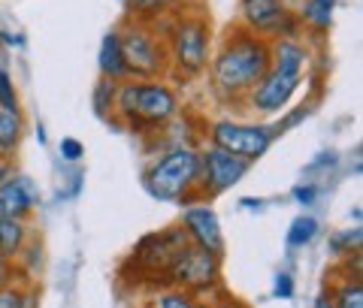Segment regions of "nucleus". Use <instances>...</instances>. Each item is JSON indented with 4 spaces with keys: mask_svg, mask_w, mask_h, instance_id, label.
<instances>
[{
    "mask_svg": "<svg viewBox=\"0 0 363 308\" xmlns=\"http://www.w3.org/2000/svg\"><path fill=\"white\" fill-rule=\"evenodd\" d=\"M272 293H276V300H291V296H294V278L288 275V272H279V275H276Z\"/></svg>",
    "mask_w": 363,
    "mask_h": 308,
    "instance_id": "cd10ccee",
    "label": "nucleus"
},
{
    "mask_svg": "<svg viewBox=\"0 0 363 308\" xmlns=\"http://www.w3.org/2000/svg\"><path fill=\"white\" fill-rule=\"evenodd\" d=\"M269 70V42L248 30L227 33L209 58V85L227 103H240Z\"/></svg>",
    "mask_w": 363,
    "mask_h": 308,
    "instance_id": "f257e3e1",
    "label": "nucleus"
},
{
    "mask_svg": "<svg viewBox=\"0 0 363 308\" xmlns=\"http://www.w3.org/2000/svg\"><path fill=\"white\" fill-rule=\"evenodd\" d=\"M191 242L182 227H173V230H161V233H152L145 236L140 245L133 251V263L140 266L145 275L152 281L161 278L169 284V272H173L176 260L182 257V251H185Z\"/></svg>",
    "mask_w": 363,
    "mask_h": 308,
    "instance_id": "423d86ee",
    "label": "nucleus"
},
{
    "mask_svg": "<svg viewBox=\"0 0 363 308\" xmlns=\"http://www.w3.org/2000/svg\"><path fill=\"white\" fill-rule=\"evenodd\" d=\"M197 185H200V152H194L188 145L169 148L145 173V190L155 200H164V203L191 205V197L200 193Z\"/></svg>",
    "mask_w": 363,
    "mask_h": 308,
    "instance_id": "7ed1b4c3",
    "label": "nucleus"
},
{
    "mask_svg": "<svg viewBox=\"0 0 363 308\" xmlns=\"http://www.w3.org/2000/svg\"><path fill=\"white\" fill-rule=\"evenodd\" d=\"M240 21L242 30L255 37H291L297 40L300 18L291 13L285 0H240Z\"/></svg>",
    "mask_w": 363,
    "mask_h": 308,
    "instance_id": "0eeeda50",
    "label": "nucleus"
},
{
    "mask_svg": "<svg viewBox=\"0 0 363 308\" xmlns=\"http://www.w3.org/2000/svg\"><path fill=\"white\" fill-rule=\"evenodd\" d=\"M300 85H303V76L269 67L264 73V79L252 88V94L245 97V103H248V109L260 112V115H276V112H281L294 100Z\"/></svg>",
    "mask_w": 363,
    "mask_h": 308,
    "instance_id": "9b49d317",
    "label": "nucleus"
},
{
    "mask_svg": "<svg viewBox=\"0 0 363 308\" xmlns=\"http://www.w3.org/2000/svg\"><path fill=\"white\" fill-rule=\"evenodd\" d=\"M315 236H318V221L309 218V215H300V218H294V224L288 227V248L291 251H300L306 245H312L315 242Z\"/></svg>",
    "mask_w": 363,
    "mask_h": 308,
    "instance_id": "aec40b11",
    "label": "nucleus"
},
{
    "mask_svg": "<svg viewBox=\"0 0 363 308\" xmlns=\"http://www.w3.org/2000/svg\"><path fill=\"white\" fill-rule=\"evenodd\" d=\"M37 203H40V190L33 188L28 176L9 173L6 178H0V218L25 221L37 209Z\"/></svg>",
    "mask_w": 363,
    "mask_h": 308,
    "instance_id": "ddd939ff",
    "label": "nucleus"
},
{
    "mask_svg": "<svg viewBox=\"0 0 363 308\" xmlns=\"http://www.w3.org/2000/svg\"><path fill=\"white\" fill-rule=\"evenodd\" d=\"M291 197L297 200L300 205H312V203L318 200V188H315V185H297V188L291 190Z\"/></svg>",
    "mask_w": 363,
    "mask_h": 308,
    "instance_id": "c85d7f7f",
    "label": "nucleus"
},
{
    "mask_svg": "<svg viewBox=\"0 0 363 308\" xmlns=\"http://www.w3.org/2000/svg\"><path fill=\"white\" fill-rule=\"evenodd\" d=\"M330 296H333V305H336V308H363V287H360V278H345Z\"/></svg>",
    "mask_w": 363,
    "mask_h": 308,
    "instance_id": "4be33fe9",
    "label": "nucleus"
},
{
    "mask_svg": "<svg viewBox=\"0 0 363 308\" xmlns=\"http://www.w3.org/2000/svg\"><path fill=\"white\" fill-rule=\"evenodd\" d=\"M155 308H197L194 300H191V293L185 290H164V293H157V300H155Z\"/></svg>",
    "mask_w": 363,
    "mask_h": 308,
    "instance_id": "393cba45",
    "label": "nucleus"
},
{
    "mask_svg": "<svg viewBox=\"0 0 363 308\" xmlns=\"http://www.w3.org/2000/svg\"><path fill=\"white\" fill-rule=\"evenodd\" d=\"M248 166L252 164L242 161V157L227 154L221 148L209 145L206 152L200 154V185L197 188H200L203 197H218V193L240 185L248 173Z\"/></svg>",
    "mask_w": 363,
    "mask_h": 308,
    "instance_id": "9d476101",
    "label": "nucleus"
},
{
    "mask_svg": "<svg viewBox=\"0 0 363 308\" xmlns=\"http://www.w3.org/2000/svg\"><path fill=\"white\" fill-rule=\"evenodd\" d=\"M100 76L109 82H128V70H124V58H121V42H118V30H109L104 42H100Z\"/></svg>",
    "mask_w": 363,
    "mask_h": 308,
    "instance_id": "2eb2a0df",
    "label": "nucleus"
},
{
    "mask_svg": "<svg viewBox=\"0 0 363 308\" xmlns=\"http://www.w3.org/2000/svg\"><path fill=\"white\" fill-rule=\"evenodd\" d=\"M118 42H121V58H124L128 79H136V82H157L161 76H167V70H169L167 42L157 37L149 25L128 21V25L118 30Z\"/></svg>",
    "mask_w": 363,
    "mask_h": 308,
    "instance_id": "20e7f679",
    "label": "nucleus"
},
{
    "mask_svg": "<svg viewBox=\"0 0 363 308\" xmlns=\"http://www.w3.org/2000/svg\"><path fill=\"white\" fill-rule=\"evenodd\" d=\"M179 94L167 82H118L116 112L128 130H157L179 115Z\"/></svg>",
    "mask_w": 363,
    "mask_h": 308,
    "instance_id": "f03ea898",
    "label": "nucleus"
},
{
    "mask_svg": "<svg viewBox=\"0 0 363 308\" xmlns=\"http://www.w3.org/2000/svg\"><path fill=\"white\" fill-rule=\"evenodd\" d=\"M0 308H33V293L21 284H6L0 287Z\"/></svg>",
    "mask_w": 363,
    "mask_h": 308,
    "instance_id": "5701e85b",
    "label": "nucleus"
},
{
    "mask_svg": "<svg viewBox=\"0 0 363 308\" xmlns=\"http://www.w3.org/2000/svg\"><path fill=\"white\" fill-rule=\"evenodd\" d=\"M167 58L169 67L185 79H197L209 67V18L203 16H179V21L169 30Z\"/></svg>",
    "mask_w": 363,
    "mask_h": 308,
    "instance_id": "39448f33",
    "label": "nucleus"
},
{
    "mask_svg": "<svg viewBox=\"0 0 363 308\" xmlns=\"http://www.w3.org/2000/svg\"><path fill=\"white\" fill-rule=\"evenodd\" d=\"M116 94H118V82L100 79L94 85V112L100 118H112V112H116Z\"/></svg>",
    "mask_w": 363,
    "mask_h": 308,
    "instance_id": "412c9836",
    "label": "nucleus"
},
{
    "mask_svg": "<svg viewBox=\"0 0 363 308\" xmlns=\"http://www.w3.org/2000/svg\"><path fill=\"white\" fill-rule=\"evenodd\" d=\"M269 67H276V70H285V73L303 76V70L309 67V49H306L300 40L279 37L276 42L269 45Z\"/></svg>",
    "mask_w": 363,
    "mask_h": 308,
    "instance_id": "4468645a",
    "label": "nucleus"
},
{
    "mask_svg": "<svg viewBox=\"0 0 363 308\" xmlns=\"http://www.w3.org/2000/svg\"><path fill=\"white\" fill-rule=\"evenodd\" d=\"M309 112H312L309 106H303V109H294V112H291V115H288L285 121H281V124H279V127H276V130H269V133H272V139H276V136H279V133H285L288 127H294V124H297V121H303L306 115H309Z\"/></svg>",
    "mask_w": 363,
    "mask_h": 308,
    "instance_id": "c756f323",
    "label": "nucleus"
},
{
    "mask_svg": "<svg viewBox=\"0 0 363 308\" xmlns=\"http://www.w3.org/2000/svg\"><path fill=\"white\" fill-rule=\"evenodd\" d=\"M0 106L9 109V112H21L16 85H13V76H9V70H6L4 64H0Z\"/></svg>",
    "mask_w": 363,
    "mask_h": 308,
    "instance_id": "b1692460",
    "label": "nucleus"
},
{
    "mask_svg": "<svg viewBox=\"0 0 363 308\" xmlns=\"http://www.w3.org/2000/svg\"><path fill=\"white\" fill-rule=\"evenodd\" d=\"M128 4L130 21H143V25H152L164 13H169L173 6H179L182 0H124Z\"/></svg>",
    "mask_w": 363,
    "mask_h": 308,
    "instance_id": "6ab92c4d",
    "label": "nucleus"
},
{
    "mask_svg": "<svg viewBox=\"0 0 363 308\" xmlns=\"http://www.w3.org/2000/svg\"><path fill=\"white\" fill-rule=\"evenodd\" d=\"M16 275H18V272L13 269V260H0V287L16 284Z\"/></svg>",
    "mask_w": 363,
    "mask_h": 308,
    "instance_id": "7c9ffc66",
    "label": "nucleus"
},
{
    "mask_svg": "<svg viewBox=\"0 0 363 308\" xmlns=\"http://www.w3.org/2000/svg\"><path fill=\"white\" fill-rule=\"evenodd\" d=\"M25 136V115L0 106V157H9Z\"/></svg>",
    "mask_w": 363,
    "mask_h": 308,
    "instance_id": "f3484780",
    "label": "nucleus"
},
{
    "mask_svg": "<svg viewBox=\"0 0 363 308\" xmlns=\"http://www.w3.org/2000/svg\"><path fill=\"white\" fill-rule=\"evenodd\" d=\"M333 9H336V0H306L297 18L303 25H309L315 33H324L333 25Z\"/></svg>",
    "mask_w": 363,
    "mask_h": 308,
    "instance_id": "a211bd4d",
    "label": "nucleus"
},
{
    "mask_svg": "<svg viewBox=\"0 0 363 308\" xmlns=\"http://www.w3.org/2000/svg\"><path fill=\"white\" fill-rule=\"evenodd\" d=\"M209 308H248V305H242L240 300H224V302H215V305H209Z\"/></svg>",
    "mask_w": 363,
    "mask_h": 308,
    "instance_id": "473e14b6",
    "label": "nucleus"
},
{
    "mask_svg": "<svg viewBox=\"0 0 363 308\" xmlns=\"http://www.w3.org/2000/svg\"><path fill=\"white\" fill-rule=\"evenodd\" d=\"M315 308H336V305H333V296H330V290L318 296V300H315Z\"/></svg>",
    "mask_w": 363,
    "mask_h": 308,
    "instance_id": "2f4dec72",
    "label": "nucleus"
},
{
    "mask_svg": "<svg viewBox=\"0 0 363 308\" xmlns=\"http://www.w3.org/2000/svg\"><path fill=\"white\" fill-rule=\"evenodd\" d=\"M61 157L67 164H79L85 157V145L79 139H73V136H64L61 139Z\"/></svg>",
    "mask_w": 363,
    "mask_h": 308,
    "instance_id": "bb28decb",
    "label": "nucleus"
},
{
    "mask_svg": "<svg viewBox=\"0 0 363 308\" xmlns=\"http://www.w3.org/2000/svg\"><path fill=\"white\" fill-rule=\"evenodd\" d=\"M182 230H185L191 245L209 251L215 257H224V233H221V221L212 205L206 203L188 205L185 215H182Z\"/></svg>",
    "mask_w": 363,
    "mask_h": 308,
    "instance_id": "f8f14e48",
    "label": "nucleus"
},
{
    "mask_svg": "<svg viewBox=\"0 0 363 308\" xmlns=\"http://www.w3.org/2000/svg\"><path fill=\"white\" fill-rule=\"evenodd\" d=\"M209 142L227 154L255 164L272 145V133L264 124H240V121H215L209 127Z\"/></svg>",
    "mask_w": 363,
    "mask_h": 308,
    "instance_id": "6e6552de",
    "label": "nucleus"
},
{
    "mask_svg": "<svg viewBox=\"0 0 363 308\" xmlns=\"http://www.w3.org/2000/svg\"><path fill=\"white\" fill-rule=\"evenodd\" d=\"M28 224L13 221V218H0V260H13L18 257L28 245Z\"/></svg>",
    "mask_w": 363,
    "mask_h": 308,
    "instance_id": "dca6fc26",
    "label": "nucleus"
},
{
    "mask_svg": "<svg viewBox=\"0 0 363 308\" xmlns=\"http://www.w3.org/2000/svg\"><path fill=\"white\" fill-rule=\"evenodd\" d=\"M357 251H360V227H351V230L333 239V254H357Z\"/></svg>",
    "mask_w": 363,
    "mask_h": 308,
    "instance_id": "a878e982",
    "label": "nucleus"
},
{
    "mask_svg": "<svg viewBox=\"0 0 363 308\" xmlns=\"http://www.w3.org/2000/svg\"><path fill=\"white\" fill-rule=\"evenodd\" d=\"M221 281V257L209 254L197 245H188L169 272V284L185 293H206Z\"/></svg>",
    "mask_w": 363,
    "mask_h": 308,
    "instance_id": "1a4fd4ad",
    "label": "nucleus"
}]
</instances>
